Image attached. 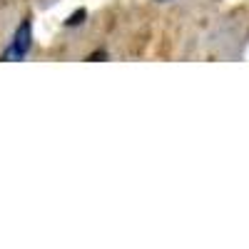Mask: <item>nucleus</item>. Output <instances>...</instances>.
<instances>
[{
  "mask_svg": "<svg viewBox=\"0 0 249 249\" xmlns=\"http://www.w3.org/2000/svg\"><path fill=\"white\" fill-rule=\"evenodd\" d=\"M85 20H88V10H85V8H77V10L65 20V28H80Z\"/></svg>",
  "mask_w": 249,
  "mask_h": 249,
  "instance_id": "obj_2",
  "label": "nucleus"
},
{
  "mask_svg": "<svg viewBox=\"0 0 249 249\" xmlns=\"http://www.w3.org/2000/svg\"><path fill=\"white\" fill-rule=\"evenodd\" d=\"M88 60H90V62H97V60H107V50H97V53L88 55Z\"/></svg>",
  "mask_w": 249,
  "mask_h": 249,
  "instance_id": "obj_3",
  "label": "nucleus"
},
{
  "mask_svg": "<svg viewBox=\"0 0 249 249\" xmlns=\"http://www.w3.org/2000/svg\"><path fill=\"white\" fill-rule=\"evenodd\" d=\"M157 3H164V0H157Z\"/></svg>",
  "mask_w": 249,
  "mask_h": 249,
  "instance_id": "obj_4",
  "label": "nucleus"
},
{
  "mask_svg": "<svg viewBox=\"0 0 249 249\" xmlns=\"http://www.w3.org/2000/svg\"><path fill=\"white\" fill-rule=\"evenodd\" d=\"M30 48H33V20L25 18L23 23L15 28L10 45L3 50L0 60H5V62H20V60H25L30 55Z\"/></svg>",
  "mask_w": 249,
  "mask_h": 249,
  "instance_id": "obj_1",
  "label": "nucleus"
}]
</instances>
